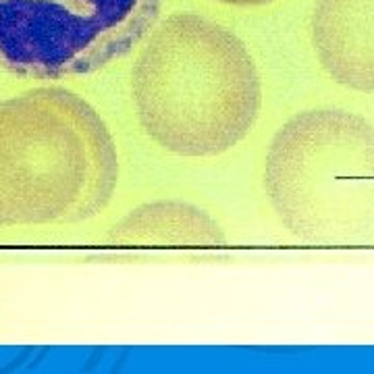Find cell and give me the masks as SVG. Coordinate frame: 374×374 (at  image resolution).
<instances>
[{"label": "cell", "mask_w": 374, "mask_h": 374, "mask_svg": "<svg viewBox=\"0 0 374 374\" xmlns=\"http://www.w3.org/2000/svg\"><path fill=\"white\" fill-rule=\"evenodd\" d=\"M131 88L148 135L183 156L233 148L260 111V81L244 42L194 13H177L152 33Z\"/></svg>", "instance_id": "6da1fadb"}, {"label": "cell", "mask_w": 374, "mask_h": 374, "mask_svg": "<svg viewBox=\"0 0 374 374\" xmlns=\"http://www.w3.org/2000/svg\"><path fill=\"white\" fill-rule=\"evenodd\" d=\"M162 0H0V69L33 79L86 75L129 52Z\"/></svg>", "instance_id": "277c9868"}, {"label": "cell", "mask_w": 374, "mask_h": 374, "mask_svg": "<svg viewBox=\"0 0 374 374\" xmlns=\"http://www.w3.org/2000/svg\"><path fill=\"white\" fill-rule=\"evenodd\" d=\"M314 44L337 81L374 92V0H320Z\"/></svg>", "instance_id": "5b68a950"}, {"label": "cell", "mask_w": 374, "mask_h": 374, "mask_svg": "<svg viewBox=\"0 0 374 374\" xmlns=\"http://www.w3.org/2000/svg\"><path fill=\"white\" fill-rule=\"evenodd\" d=\"M225 2H233V4H262V2H270V0H225Z\"/></svg>", "instance_id": "8992f818"}, {"label": "cell", "mask_w": 374, "mask_h": 374, "mask_svg": "<svg viewBox=\"0 0 374 374\" xmlns=\"http://www.w3.org/2000/svg\"><path fill=\"white\" fill-rule=\"evenodd\" d=\"M266 181L293 231L356 229L374 204V131L339 113L297 119L274 141Z\"/></svg>", "instance_id": "3957f363"}, {"label": "cell", "mask_w": 374, "mask_h": 374, "mask_svg": "<svg viewBox=\"0 0 374 374\" xmlns=\"http://www.w3.org/2000/svg\"><path fill=\"white\" fill-rule=\"evenodd\" d=\"M119 177L100 115L67 90L0 100V225H61L96 217Z\"/></svg>", "instance_id": "7a4b0ae2"}]
</instances>
